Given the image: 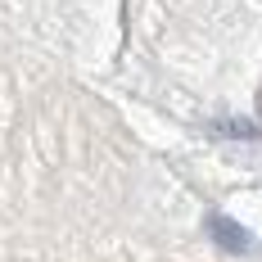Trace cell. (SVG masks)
I'll use <instances>...</instances> for the list:
<instances>
[{"mask_svg": "<svg viewBox=\"0 0 262 262\" xmlns=\"http://www.w3.org/2000/svg\"><path fill=\"white\" fill-rule=\"evenodd\" d=\"M208 235L222 244V249H231V253H244L249 249V231H239L231 217H208Z\"/></svg>", "mask_w": 262, "mask_h": 262, "instance_id": "obj_1", "label": "cell"}, {"mask_svg": "<svg viewBox=\"0 0 262 262\" xmlns=\"http://www.w3.org/2000/svg\"><path fill=\"white\" fill-rule=\"evenodd\" d=\"M212 131H222V136H262L253 122H217Z\"/></svg>", "mask_w": 262, "mask_h": 262, "instance_id": "obj_2", "label": "cell"}]
</instances>
